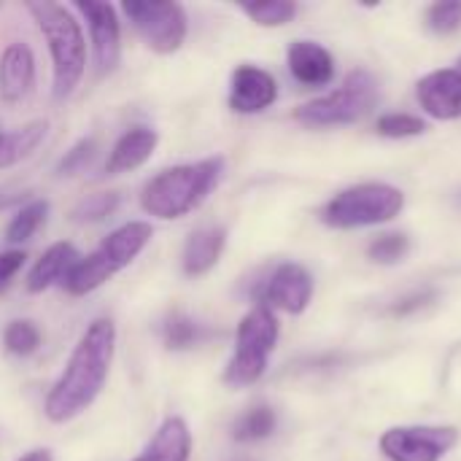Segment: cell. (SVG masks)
Instances as JSON below:
<instances>
[{"instance_id": "2e32d148", "label": "cell", "mask_w": 461, "mask_h": 461, "mask_svg": "<svg viewBox=\"0 0 461 461\" xmlns=\"http://www.w3.org/2000/svg\"><path fill=\"white\" fill-rule=\"evenodd\" d=\"M157 143H159V135L151 127H132V130H127L113 143V149H111V154L105 159V173L119 176V173L140 167L143 162L151 159V154L157 151Z\"/></svg>"}, {"instance_id": "d6a6232c", "label": "cell", "mask_w": 461, "mask_h": 461, "mask_svg": "<svg viewBox=\"0 0 461 461\" xmlns=\"http://www.w3.org/2000/svg\"><path fill=\"white\" fill-rule=\"evenodd\" d=\"M16 461H54V459H51V454H49V451L38 448V451H30V454H24L22 459H16Z\"/></svg>"}, {"instance_id": "277c9868", "label": "cell", "mask_w": 461, "mask_h": 461, "mask_svg": "<svg viewBox=\"0 0 461 461\" xmlns=\"http://www.w3.org/2000/svg\"><path fill=\"white\" fill-rule=\"evenodd\" d=\"M149 240H151V224H146V221L122 224L89 257H81L76 262V267L62 281L65 292L73 297H84V294L100 289L116 273L130 267L135 262V257L149 246Z\"/></svg>"}, {"instance_id": "3957f363", "label": "cell", "mask_w": 461, "mask_h": 461, "mask_svg": "<svg viewBox=\"0 0 461 461\" xmlns=\"http://www.w3.org/2000/svg\"><path fill=\"white\" fill-rule=\"evenodd\" d=\"M27 11L32 14L43 41L49 43L51 54V95L54 100H65L76 92L86 70V41L81 32L78 19L70 8L59 3H30Z\"/></svg>"}, {"instance_id": "8fae6325", "label": "cell", "mask_w": 461, "mask_h": 461, "mask_svg": "<svg viewBox=\"0 0 461 461\" xmlns=\"http://www.w3.org/2000/svg\"><path fill=\"white\" fill-rule=\"evenodd\" d=\"M311 300H313V276L297 262L278 265L262 289L265 308H278L292 316H300L311 305Z\"/></svg>"}, {"instance_id": "8992f818", "label": "cell", "mask_w": 461, "mask_h": 461, "mask_svg": "<svg viewBox=\"0 0 461 461\" xmlns=\"http://www.w3.org/2000/svg\"><path fill=\"white\" fill-rule=\"evenodd\" d=\"M375 103H378V81L370 70L359 68L351 70L335 92L300 105L294 111V119L311 130L343 127L367 116Z\"/></svg>"}, {"instance_id": "603a6c76", "label": "cell", "mask_w": 461, "mask_h": 461, "mask_svg": "<svg viewBox=\"0 0 461 461\" xmlns=\"http://www.w3.org/2000/svg\"><path fill=\"white\" fill-rule=\"evenodd\" d=\"M243 14L262 24V27H281L297 16V3L292 0H257V3H243Z\"/></svg>"}, {"instance_id": "f546056e", "label": "cell", "mask_w": 461, "mask_h": 461, "mask_svg": "<svg viewBox=\"0 0 461 461\" xmlns=\"http://www.w3.org/2000/svg\"><path fill=\"white\" fill-rule=\"evenodd\" d=\"M95 146H97V140L95 138H81L62 159H59V165H57V173L59 176H73V173H78L89 159H92V154H95Z\"/></svg>"}, {"instance_id": "9a60e30c", "label": "cell", "mask_w": 461, "mask_h": 461, "mask_svg": "<svg viewBox=\"0 0 461 461\" xmlns=\"http://www.w3.org/2000/svg\"><path fill=\"white\" fill-rule=\"evenodd\" d=\"M286 65L305 86H327L335 78V57L316 41H294L286 51Z\"/></svg>"}, {"instance_id": "5b68a950", "label": "cell", "mask_w": 461, "mask_h": 461, "mask_svg": "<svg viewBox=\"0 0 461 461\" xmlns=\"http://www.w3.org/2000/svg\"><path fill=\"white\" fill-rule=\"evenodd\" d=\"M402 208H405L402 189L384 181H367L338 192L321 208V221L332 230L378 227L397 219Z\"/></svg>"}, {"instance_id": "d4e9b609", "label": "cell", "mask_w": 461, "mask_h": 461, "mask_svg": "<svg viewBox=\"0 0 461 461\" xmlns=\"http://www.w3.org/2000/svg\"><path fill=\"white\" fill-rule=\"evenodd\" d=\"M3 346L14 357H30L41 346V330L32 321H11L3 332Z\"/></svg>"}, {"instance_id": "7c38bea8", "label": "cell", "mask_w": 461, "mask_h": 461, "mask_svg": "<svg viewBox=\"0 0 461 461\" xmlns=\"http://www.w3.org/2000/svg\"><path fill=\"white\" fill-rule=\"evenodd\" d=\"M278 100V81L257 65H240L232 73L230 108L235 113H262Z\"/></svg>"}, {"instance_id": "7a4b0ae2", "label": "cell", "mask_w": 461, "mask_h": 461, "mask_svg": "<svg viewBox=\"0 0 461 461\" xmlns=\"http://www.w3.org/2000/svg\"><path fill=\"white\" fill-rule=\"evenodd\" d=\"M221 173H224L221 157L167 167L143 186L140 208L162 221L181 219L205 203V197L216 189Z\"/></svg>"}, {"instance_id": "d6986e66", "label": "cell", "mask_w": 461, "mask_h": 461, "mask_svg": "<svg viewBox=\"0 0 461 461\" xmlns=\"http://www.w3.org/2000/svg\"><path fill=\"white\" fill-rule=\"evenodd\" d=\"M81 259V254L76 251L73 243H54L43 251V257L32 265L30 276H27V292L41 294L54 284H62L68 278V273L76 267V262Z\"/></svg>"}, {"instance_id": "52a82bcc", "label": "cell", "mask_w": 461, "mask_h": 461, "mask_svg": "<svg viewBox=\"0 0 461 461\" xmlns=\"http://www.w3.org/2000/svg\"><path fill=\"white\" fill-rule=\"evenodd\" d=\"M278 332H281V327L270 308L259 305V308L249 311L238 324L235 354L227 362L224 384H230L235 389L257 384L267 370V359L278 343Z\"/></svg>"}, {"instance_id": "83f0119b", "label": "cell", "mask_w": 461, "mask_h": 461, "mask_svg": "<svg viewBox=\"0 0 461 461\" xmlns=\"http://www.w3.org/2000/svg\"><path fill=\"white\" fill-rule=\"evenodd\" d=\"M427 27L435 35H454L461 30V0H440L427 8Z\"/></svg>"}, {"instance_id": "5bb4252c", "label": "cell", "mask_w": 461, "mask_h": 461, "mask_svg": "<svg viewBox=\"0 0 461 461\" xmlns=\"http://www.w3.org/2000/svg\"><path fill=\"white\" fill-rule=\"evenodd\" d=\"M35 86V54L27 43L14 41L0 54V100L22 103Z\"/></svg>"}, {"instance_id": "9c48e42d", "label": "cell", "mask_w": 461, "mask_h": 461, "mask_svg": "<svg viewBox=\"0 0 461 461\" xmlns=\"http://www.w3.org/2000/svg\"><path fill=\"white\" fill-rule=\"evenodd\" d=\"M456 443V427H394L381 435V451L389 461H443Z\"/></svg>"}, {"instance_id": "4316f807", "label": "cell", "mask_w": 461, "mask_h": 461, "mask_svg": "<svg viewBox=\"0 0 461 461\" xmlns=\"http://www.w3.org/2000/svg\"><path fill=\"white\" fill-rule=\"evenodd\" d=\"M119 208V194L116 192H97L84 197L76 208H73V221L86 224V221H103L105 216H111Z\"/></svg>"}, {"instance_id": "6da1fadb", "label": "cell", "mask_w": 461, "mask_h": 461, "mask_svg": "<svg viewBox=\"0 0 461 461\" xmlns=\"http://www.w3.org/2000/svg\"><path fill=\"white\" fill-rule=\"evenodd\" d=\"M116 351V327L111 319H97L86 327L78 346L73 348L62 375L46 397V419L54 424L73 421L81 416L103 392Z\"/></svg>"}, {"instance_id": "7402d4cb", "label": "cell", "mask_w": 461, "mask_h": 461, "mask_svg": "<svg viewBox=\"0 0 461 461\" xmlns=\"http://www.w3.org/2000/svg\"><path fill=\"white\" fill-rule=\"evenodd\" d=\"M46 213H49V203L46 200H30L11 219V224L5 230V240L8 243H24V240H30L41 230V224L46 221Z\"/></svg>"}, {"instance_id": "e575fe53", "label": "cell", "mask_w": 461, "mask_h": 461, "mask_svg": "<svg viewBox=\"0 0 461 461\" xmlns=\"http://www.w3.org/2000/svg\"><path fill=\"white\" fill-rule=\"evenodd\" d=\"M0 138H3V132H0Z\"/></svg>"}, {"instance_id": "ffe728a7", "label": "cell", "mask_w": 461, "mask_h": 461, "mask_svg": "<svg viewBox=\"0 0 461 461\" xmlns=\"http://www.w3.org/2000/svg\"><path fill=\"white\" fill-rule=\"evenodd\" d=\"M49 124L43 119L27 122L24 127L14 130V132H3L0 138V170L19 165L22 159H27L46 138Z\"/></svg>"}, {"instance_id": "1f68e13d", "label": "cell", "mask_w": 461, "mask_h": 461, "mask_svg": "<svg viewBox=\"0 0 461 461\" xmlns=\"http://www.w3.org/2000/svg\"><path fill=\"white\" fill-rule=\"evenodd\" d=\"M432 300H435V292H432V289L413 292V294L402 297V300L392 308V313H394V316H408V313H413V311H421V308H424V305H429Z\"/></svg>"}, {"instance_id": "484cf974", "label": "cell", "mask_w": 461, "mask_h": 461, "mask_svg": "<svg viewBox=\"0 0 461 461\" xmlns=\"http://www.w3.org/2000/svg\"><path fill=\"white\" fill-rule=\"evenodd\" d=\"M375 130H378V135H384V138L402 140V138L424 135V132H427V122H424L421 116H413V113H386V116L378 119Z\"/></svg>"}, {"instance_id": "ac0fdd59", "label": "cell", "mask_w": 461, "mask_h": 461, "mask_svg": "<svg viewBox=\"0 0 461 461\" xmlns=\"http://www.w3.org/2000/svg\"><path fill=\"white\" fill-rule=\"evenodd\" d=\"M192 456V432L184 419L167 416L154 432L143 454L132 461H189Z\"/></svg>"}, {"instance_id": "30bf717a", "label": "cell", "mask_w": 461, "mask_h": 461, "mask_svg": "<svg viewBox=\"0 0 461 461\" xmlns=\"http://www.w3.org/2000/svg\"><path fill=\"white\" fill-rule=\"evenodd\" d=\"M76 11L86 19L89 35H92V51H95L97 76L113 73L119 59H122V24H119L116 8L111 3L78 0Z\"/></svg>"}, {"instance_id": "4fadbf2b", "label": "cell", "mask_w": 461, "mask_h": 461, "mask_svg": "<svg viewBox=\"0 0 461 461\" xmlns=\"http://www.w3.org/2000/svg\"><path fill=\"white\" fill-rule=\"evenodd\" d=\"M416 97L421 108L438 122L461 119V70L446 68L427 73L416 86Z\"/></svg>"}, {"instance_id": "cb8c5ba5", "label": "cell", "mask_w": 461, "mask_h": 461, "mask_svg": "<svg viewBox=\"0 0 461 461\" xmlns=\"http://www.w3.org/2000/svg\"><path fill=\"white\" fill-rule=\"evenodd\" d=\"M411 254V238L405 232H386L378 235L370 246H367V257L375 265H397Z\"/></svg>"}, {"instance_id": "4dcf8cb0", "label": "cell", "mask_w": 461, "mask_h": 461, "mask_svg": "<svg viewBox=\"0 0 461 461\" xmlns=\"http://www.w3.org/2000/svg\"><path fill=\"white\" fill-rule=\"evenodd\" d=\"M22 265H24V251H3L0 254V294L11 286V281H14V276L22 270Z\"/></svg>"}, {"instance_id": "f1b7e54d", "label": "cell", "mask_w": 461, "mask_h": 461, "mask_svg": "<svg viewBox=\"0 0 461 461\" xmlns=\"http://www.w3.org/2000/svg\"><path fill=\"white\" fill-rule=\"evenodd\" d=\"M165 346L173 348V351H184L189 348L194 340H197V324L192 319H186L184 313H173L167 321H165Z\"/></svg>"}, {"instance_id": "836d02e7", "label": "cell", "mask_w": 461, "mask_h": 461, "mask_svg": "<svg viewBox=\"0 0 461 461\" xmlns=\"http://www.w3.org/2000/svg\"><path fill=\"white\" fill-rule=\"evenodd\" d=\"M16 200H19V194H0V208H5V205H11Z\"/></svg>"}, {"instance_id": "ba28073f", "label": "cell", "mask_w": 461, "mask_h": 461, "mask_svg": "<svg viewBox=\"0 0 461 461\" xmlns=\"http://www.w3.org/2000/svg\"><path fill=\"white\" fill-rule=\"evenodd\" d=\"M138 35L157 54H173L186 41V11L181 3H149V0H127L122 5Z\"/></svg>"}, {"instance_id": "44dd1931", "label": "cell", "mask_w": 461, "mask_h": 461, "mask_svg": "<svg viewBox=\"0 0 461 461\" xmlns=\"http://www.w3.org/2000/svg\"><path fill=\"white\" fill-rule=\"evenodd\" d=\"M276 424H278L276 411L270 405H257V408L246 411L235 421L232 438L238 443H259V440H267L276 432Z\"/></svg>"}, {"instance_id": "e0dca14e", "label": "cell", "mask_w": 461, "mask_h": 461, "mask_svg": "<svg viewBox=\"0 0 461 461\" xmlns=\"http://www.w3.org/2000/svg\"><path fill=\"white\" fill-rule=\"evenodd\" d=\"M227 246V230L224 227H200L192 232V238L184 246L181 267L186 276H205L216 267L221 259V251Z\"/></svg>"}]
</instances>
